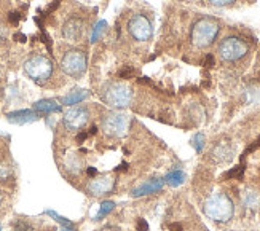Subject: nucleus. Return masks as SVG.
Masks as SVG:
<instances>
[{
  "label": "nucleus",
  "mask_w": 260,
  "mask_h": 231,
  "mask_svg": "<svg viewBox=\"0 0 260 231\" xmlns=\"http://www.w3.org/2000/svg\"><path fill=\"white\" fill-rule=\"evenodd\" d=\"M203 211L212 220H216V222H228L233 217L235 206L232 203V199L228 198L225 193H212L204 201Z\"/></svg>",
  "instance_id": "1"
},
{
  "label": "nucleus",
  "mask_w": 260,
  "mask_h": 231,
  "mask_svg": "<svg viewBox=\"0 0 260 231\" xmlns=\"http://www.w3.org/2000/svg\"><path fill=\"white\" fill-rule=\"evenodd\" d=\"M219 30H220V26L216 19L203 18L200 21H196L195 26L192 27V35H190L192 37V43L196 48H208L217 38Z\"/></svg>",
  "instance_id": "2"
},
{
  "label": "nucleus",
  "mask_w": 260,
  "mask_h": 231,
  "mask_svg": "<svg viewBox=\"0 0 260 231\" xmlns=\"http://www.w3.org/2000/svg\"><path fill=\"white\" fill-rule=\"evenodd\" d=\"M24 72L29 75V78L32 81L45 84L53 75V63L47 56L35 55L24 63Z\"/></svg>",
  "instance_id": "3"
},
{
  "label": "nucleus",
  "mask_w": 260,
  "mask_h": 231,
  "mask_svg": "<svg viewBox=\"0 0 260 231\" xmlns=\"http://www.w3.org/2000/svg\"><path fill=\"white\" fill-rule=\"evenodd\" d=\"M88 67V58L80 50H71L61 59V69L74 78H80V77L87 72Z\"/></svg>",
  "instance_id": "4"
},
{
  "label": "nucleus",
  "mask_w": 260,
  "mask_h": 231,
  "mask_svg": "<svg viewBox=\"0 0 260 231\" xmlns=\"http://www.w3.org/2000/svg\"><path fill=\"white\" fill-rule=\"evenodd\" d=\"M248 55V45L240 37H227L219 43V56L227 63H236Z\"/></svg>",
  "instance_id": "5"
},
{
  "label": "nucleus",
  "mask_w": 260,
  "mask_h": 231,
  "mask_svg": "<svg viewBox=\"0 0 260 231\" xmlns=\"http://www.w3.org/2000/svg\"><path fill=\"white\" fill-rule=\"evenodd\" d=\"M104 101L113 109H125L131 102V89L123 83H110L104 91Z\"/></svg>",
  "instance_id": "6"
},
{
  "label": "nucleus",
  "mask_w": 260,
  "mask_h": 231,
  "mask_svg": "<svg viewBox=\"0 0 260 231\" xmlns=\"http://www.w3.org/2000/svg\"><path fill=\"white\" fill-rule=\"evenodd\" d=\"M128 30L131 37L137 42H147L154 35V27L152 22L142 16V14H133L128 21Z\"/></svg>",
  "instance_id": "7"
},
{
  "label": "nucleus",
  "mask_w": 260,
  "mask_h": 231,
  "mask_svg": "<svg viewBox=\"0 0 260 231\" xmlns=\"http://www.w3.org/2000/svg\"><path fill=\"white\" fill-rule=\"evenodd\" d=\"M128 125H129V118L125 113H110L107 115L102 121V131L107 136L112 137H121L123 134H126L128 131Z\"/></svg>",
  "instance_id": "8"
},
{
  "label": "nucleus",
  "mask_w": 260,
  "mask_h": 231,
  "mask_svg": "<svg viewBox=\"0 0 260 231\" xmlns=\"http://www.w3.org/2000/svg\"><path fill=\"white\" fill-rule=\"evenodd\" d=\"M89 121V113L87 109H71L64 115V126L69 131H82Z\"/></svg>",
  "instance_id": "9"
},
{
  "label": "nucleus",
  "mask_w": 260,
  "mask_h": 231,
  "mask_svg": "<svg viewBox=\"0 0 260 231\" xmlns=\"http://www.w3.org/2000/svg\"><path fill=\"white\" fill-rule=\"evenodd\" d=\"M115 188V179L110 175H104V177H96V179L88 185V193L93 196H104L107 193Z\"/></svg>",
  "instance_id": "10"
},
{
  "label": "nucleus",
  "mask_w": 260,
  "mask_h": 231,
  "mask_svg": "<svg viewBox=\"0 0 260 231\" xmlns=\"http://www.w3.org/2000/svg\"><path fill=\"white\" fill-rule=\"evenodd\" d=\"M83 35V21L80 18H71L63 27V37L69 42H79Z\"/></svg>",
  "instance_id": "11"
},
{
  "label": "nucleus",
  "mask_w": 260,
  "mask_h": 231,
  "mask_svg": "<svg viewBox=\"0 0 260 231\" xmlns=\"http://www.w3.org/2000/svg\"><path fill=\"white\" fill-rule=\"evenodd\" d=\"M165 185V180L162 179H154V180H149L145 182L142 185H139V187H136L133 190V196L134 198H141V196H145V195H152V193H157V191H160L163 188Z\"/></svg>",
  "instance_id": "12"
},
{
  "label": "nucleus",
  "mask_w": 260,
  "mask_h": 231,
  "mask_svg": "<svg viewBox=\"0 0 260 231\" xmlns=\"http://www.w3.org/2000/svg\"><path fill=\"white\" fill-rule=\"evenodd\" d=\"M211 155H212L214 159L219 161V163H224V161H230L232 156H233V149H232L230 142H227V141L217 142L216 145H214Z\"/></svg>",
  "instance_id": "13"
},
{
  "label": "nucleus",
  "mask_w": 260,
  "mask_h": 231,
  "mask_svg": "<svg viewBox=\"0 0 260 231\" xmlns=\"http://www.w3.org/2000/svg\"><path fill=\"white\" fill-rule=\"evenodd\" d=\"M8 121L16 123V125H26V123H32L35 120H39V115L32 110H18V112H11L6 115Z\"/></svg>",
  "instance_id": "14"
},
{
  "label": "nucleus",
  "mask_w": 260,
  "mask_h": 231,
  "mask_svg": "<svg viewBox=\"0 0 260 231\" xmlns=\"http://www.w3.org/2000/svg\"><path fill=\"white\" fill-rule=\"evenodd\" d=\"M87 97H89V91L87 89H74L69 92L67 96L63 97V104L64 105H75L80 104L82 101H85Z\"/></svg>",
  "instance_id": "15"
},
{
  "label": "nucleus",
  "mask_w": 260,
  "mask_h": 231,
  "mask_svg": "<svg viewBox=\"0 0 260 231\" xmlns=\"http://www.w3.org/2000/svg\"><path fill=\"white\" fill-rule=\"evenodd\" d=\"M35 112L40 113H55V112H61V105L55 101V99H43V101H39L34 105Z\"/></svg>",
  "instance_id": "16"
},
{
  "label": "nucleus",
  "mask_w": 260,
  "mask_h": 231,
  "mask_svg": "<svg viewBox=\"0 0 260 231\" xmlns=\"http://www.w3.org/2000/svg\"><path fill=\"white\" fill-rule=\"evenodd\" d=\"M241 201L243 204L248 207L251 211H256L257 207L260 206V195L254 190H246L244 193L241 195Z\"/></svg>",
  "instance_id": "17"
},
{
  "label": "nucleus",
  "mask_w": 260,
  "mask_h": 231,
  "mask_svg": "<svg viewBox=\"0 0 260 231\" xmlns=\"http://www.w3.org/2000/svg\"><path fill=\"white\" fill-rule=\"evenodd\" d=\"M187 180V175L183 171H179V169H175V171L170 172L166 177H165V182L170 185V187H180V185Z\"/></svg>",
  "instance_id": "18"
},
{
  "label": "nucleus",
  "mask_w": 260,
  "mask_h": 231,
  "mask_svg": "<svg viewBox=\"0 0 260 231\" xmlns=\"http://www.w3.org/2000/svg\"><path fill=\"white\" fill-rule=\"evenodd\" d=\"M113 209H115V203L113 201H104L101 206H99V211L96 214L94 220H101L102 217H105V215H109Z\"/></svg>",
  "instance_id": "19"
},
{
  "label": "nucleus",
  "mask_w": 260,
  "mask_h": 231,
  "mask_svg": "<svg viewBox=\"0 0 260 231\" xmlns=\"http://www.w3.org/2000/svg\"><path fill=\"white\" fill-rule=\"evenodd\" d=\"M107 30V21H99L97 24H96V27H94V30H93V35H91V42H97L99 38L102 37V34Z\"/></svg>",
  "instance_id": "20"
},
{
  "label": "nucleus",
  "mask_w": 260,
  "mask_h": 231,
  "mask_svg": "<svg viewBox=\"0 0 260 231\" xmlns=\"http://www.w3.org/2000/svg\"><path fill=\"white\" fill-rule=\"evenodd\" d=\"M47 214L50 215V217H53L56 222H59L61 225H63L64 228H69V230H75V225L71 222V220H67V219H64V217H61L59 214H56L55 211H47Z\"/></svg>",
  "instance_id": "21"
},
{
  "label": "nucleus",
  "mask_w": 260,
  "mask_h": 231,
  "mask_svg": "<svg viewBox=\"0 0 260 231\" xmlns=\"http://www.w3.org/2000/svg\"><path fill=\"white\" fill-rule=\"evenodd\" d=\"M190 144H192V147H193L198 153L203 152V149H204V134H201V133L195 134V136L192 137V141H190Z\"/></svg>",
  "instance_id": "22"
},
{
  "label": "nucleus",
  "mask_w": 260,
  "mask_h": 231,
  "mask_svg": "<svg viewBox=\"0 0 260 231\" xmlns=\"http://www.w3.org/2000/svg\"><path fill=\"white\" fill-rule=\"evenodd\" d=\"M243 171H244L243 166H236V167L232 169V171H228V172L224 175V179H241Z\"/></svg>",
  "instance_id": "23"
},
{
  "label": "nucleus",
  "mask_w": 260,
  "mask_h": 231,
  "mask_svg": "<svg viewBox=\"0 0 260 231\" xmlns=\"http://www.w3.org/2000/svg\"><path fill=\"white\" fill-rule=\"evenodd\" d=\"M209 2H211V5L222 8V6H228V5L235 3V0H209Z\"/></svg>",
  "instance_id": "24"
},
{
  "label": "nucleus",
  "mask_w": 260,
  "mask_h": 231,
  "mask_svg": "<svg viewBox=\"0 0 260 231\" xmlns=\"http://www.w3.org/2000/svg\"><path fill=\"white\" fill-rule=\"evenodd\" d=\"M134 74H136V72H134V69H128V67H125L123 71L120 72V77H121V78H126V80H128V78H131V77H133Z\"/></svg>",
  "instance_id": "25"
},
{
  "label": "nucleus",
  "mask_w": 260,
  "mask_h": 231,
  "mask_svg": "<svg viewBox=\"0 0 260 231\" xmlns=\"http://www.w3.org/2000/svg\"><path fill=\"white\" fill-rule=\"evenodd\" d=\"M147 230H149V223L144 219H139V222H137V231H147Z\"/></svg>",
  "instance_id": "26"
},
{
  "label": "nucleus",
  "mask_w": 260,
  "mask_h": 231,
  "mask_svg": "<svg viewBox=\"0 0 260 231\" xmlns=\"http://www.w3.org/2000/svg\"><path fill=\"white\" fill-rule=\"evenodd\" d=\"M14 231H29L27 223H24V222H18V225H16V228H14Z\"/></svg>",
  "instance_id": "27"
},
{
  "label": "nucleus",
  "mask_w": 260,
  "mask_h": 231,
  "mask_svg": "<svg viewBox=\"0 0 260 231\" xmlns=\"http://www.w3.org/2000/svg\"><path fill=\"white\" fill-rule=\"evenodd\" d=\"M88 136H89L88 133H85V131H82V133H79V136H77V142L82 144L83 141H87V137H88Z\"/></svg>",
  "instance_id": "28"
},
{
  "label": "nucleus",
  "mask_w": 260,
  "mask_h": 231,
  "mask_svg": "<svg viewBox=\"0 0 260 231\" xmlns=\"http://www.w3.org/2000/svg\"><path fill=\"white\" fill-rule=\"evenodd\" d=\"M19 18H21V14H19V13H11V16H10L11 24H18Z\"/></svg>",
  "instance_id": "29"
},
{
  "label": "nucleus",
  "mask_w": 260,
  "mask_h": 231,
  "mask_svg": "<svg viewBox=\"0 0 260 231\" xmlns=\"http://www.w3.org/2000/svg\"><path fill=\"white\" fill-rule=\"evenodd\" d=\"M87 174H88V177H96L97 175V171L94 167H88L87 169Z\"/></svg>",
  "instance_id": "30"
},
{
  "label": "nucleus",
  "mask_w": 260,
  "mask_h": 231,
  "mask_svg": "<svg viewBox=\"0 0 260 231\" xmlns=\"http://www.w3.org/2000/svg\"><path fill=\"white\" fill-rule=\"evenodd\" d=\"M126 169H128V164H126V163H121V164L117 167V171L120 172V171H126Z\"/></svg>",
  "instance_id": "31"
},
{
  "label": "nucleus",
  "mask_w": 260,
  "mask_h": 231,
  "mask_svg": "<svg viewBox=\"0 0 260 231\" xmlns=\"http://www.w3.org/2000/svg\"><path fill=\"white\" fill-rule=\"evenodd\" d=\"M101 231H120L117 227H105V228H102Z\"/></svg>",
  "instance_id": "32"
},
{
  "label": "nucleus",
  "mask_w": 260,
  "mask_h": 231,
  "mask_svg": "<svg viewBox=\"0 0 260 231\" xmlns=\"http://www.w3.org/2000/svg\"><path fill=\"white\" fill-rule=\"evenodd\" d=\"M96 133H97V126H93V128L89 129V133H88V134H89V136H94Z\"/></svg>",
  "instance_id": "33"
},
{
  "label": "nucleus",
  "mask_w": 260,
  "mask_h": 231,
  "mask_svg": "<svg viewBox=\"0 0 260 231\" xmlns=\"http://www.w3.org/2000/svg\"><path fill=\"white\" fill-rule=\"evenodd\" d=\"M5 38V32H3V27H0V40H3Z\"/></svg>",
  "instance_id": "34"
},
{
  "label": "nucleus",
  "mask_w": 260,
  "mask_h": 231,
  "mask_svg": "<svg viewBox=\"0 0 260 231\" xmlns=\"http://www.w3.org/2000/svg\"><path fill=\"white\" fill-rule=\"evenodd\" d=\"M0 204H2V193H0Z\"/></svg>",
  "instance_id": "35"
}]
</instances>
